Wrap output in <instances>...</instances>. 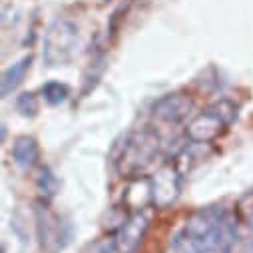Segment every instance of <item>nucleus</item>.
<instances>
[{
	"label": "nucleus",
	"mask_w": 253,
	"mask_h": 253,
	"mask_svg": "<svg viewBox=\"0 0 253 253\" xmlns=\"http://www.w3.org/2000/svg\"><path fill=\"white\" fill-rule=\"evenodd\" d=\"M192 108H194L192 98L181 94V92H175V94H168V96H164L162 100L156 102L154 116L162 122L175 124V122H181L183 118H187V114L192 112Z\"/></svg>",
	"instance_id": "7"
},
{
	"label": "nucleus",
	"mask_w": 253,
	"mask_h": 253,
	"mask_svg": "<svg viewBox=\"0 0 253 253\" xmlns=\"http://www.w3.org/2000/svg\"><path fill=\"white\" fill-rule=\"evenodd\" d=\"M16 108H18V112L22 114V116H28V118H32V116H36V112H38V102H36V96L34 94H22V96H18V100H16Z\"/></svg>",
	"instance_id": "16"
},
{
	"label": "nucleus",
	"mask_w": 253,
	"mask_h": 253,
	"mask_svg": "<svg viewBox=\"0 0 253 253\" xmlns=\"http://www.w3.org/2000/svg\"><path fill=\"white\" fill-rule=\"evenodd\" d=\"M30 64H32V58L30 56H24V58H20L16 62V64H12L10 68L4 70V74H2V96L12 94L20 86V82L24 80Z\"/></svg>",
	"instance_id": "11"
},
{
	"label": "nucleus",
	"mask_w": 253,
	"mask_h": 253,
	"mask_svg": "<svg viewBox=\"0 0 253 253\" xmlns=\"http://www.w3.org/2000/svg\"><path fill=\"white\" fill-rule=\"evenodd\" d=\"M104 2H112V0H104Z\"/></svg>",
	"instance_id": "17"
},
{
	"label": "nucleus",
	"mask_w": 253,
	"mask_h": 253,
	"mask_svg": "<svg viewBox=\"0 0 253 253\" xmlns=\"http://www.w3.org/2000/svg\"><path fill=\"white\" fill-rule=\"evenodd\" d=\"M154 185V206L168 208L171 206L181 192V171L175 164H166L152 177Z\"/></svg>",
	"instance_id": "3"
},
{
	"label": "nucleus",
	"mask_w": 253,
	"mask_h": 253,
	"mask_svg": "<svg viewBox=\"0 0 253 253\" xmlns=\"http://www.w3.org/2000/svg\"><path fill=\"white\" fill-rule=\"evenodd\" d=\"M12 158H14V164L22 169L34 168L38 164V158H40V150H38L36 140L28 138V136L18 138L12 146Z\"/></svg>",
	"instance_id": "10"
},
{
	"label": "nucleus",
	"mask_w": 253,
	"mask_h": 253,
	"mask_svg": "<svg viewBox=\"0 0 253 253\" xmlns=\"http://www.w3.org/2000/svg\"><path fill=\"white\" fill-rule=\"evenodd\" d=\"M223 211H225V210L215 208V206H213V208H206V210H202V211H198V213L192 215V219L187 221L185 229L192 233L194 237H198L200 243H202V239L213 229V225H215L217 219L223 215Z\"/></svg>",
	"instance_id": "9"
},
{
	"label": "nucleus",
	"mask_w": 253,
	"mask_h": 253,
	"mask_svg": "<svg viewBox=\"0 0 253 253\" xmlns=\"http://www.w3.org/2000/svg\"><path fill=\"white\" fill-rule=\"evenodd\" d=\"M58 185H60V183H58L56 175L52 173V169H50V168H42L40 173H38V189L42 192V196L54 198L56 192H58Z\"/></svg>",
	"instance_id": "14"
},
{
	"label": "nucleus",
	"mask_w": 253,
	"mask_h": 253,
	"mask_svg": "<svg viewBox=\"0 0 253 253\" xmlns=\"http://www.w3.org/2000/svg\"><path fill=\"white\" fill-rule=\"evenodd\" d=\"M150 227V215L146 211H136L124 221L116 235V251L118 253H136L142 245L146 231Z\"/></svg>",
	"instance_id": "6"
},
{
	"label": "nucleus",
	"mask_w": 253,
	"mask_h": 253,
	"mask_svg": "<svg viewBox=\"0 0 253 253\" xmlns=\"http://www.w3.org/2000/svg\"><path fill=\"white\" fill-rule=\"evenodd\" d=\"M124 206L128 208L132 213L144 211L150 204H154V185L150 177H136L128 183L124 192Z\"/></svg>",
	"instance_id": "8"
},
{
	"label": "nucleus",
	"mask_w": 253,
	"mask_h": 253,
	"mask_svg": "<svg viewBox=\"0 0 253 253\" xmlns=\"http://www.w3.org/2000/svg\"><path fill=\"white\" fill-rule=\"evenodd\" d=\"M70 90L66 84H60V82H48L42 86V96L50 106H58L62 102H66Z\"/></svg>",
	"instance_id": "13"
},
{
	"label": "nucleus",
	"mask_w": 253,
	"mask_h": 253,
	"mask_svg": "<svg viewBox=\"0 0 253 253\" xmlns=\"http://www.w3.org/2000/svg\"><path fill=\"white\" fill-rule=\"evenodd\" d=\"M237 217L253 231V194H247L237 204Z\"/></svg>",
	"instance_id": "15"
},
{
	"label": "nucleus",
	"mask_w": 253,
	"mask_h": 253,
	"mask_svg": "<svg viewBox=\"0 0 253 253\" xmlns=\"http://www.w3.org/2000/svg\"><path fill=\"white\" fill-rule=\"evenodd\" d=\"M78 40H80V32L74 20L56 18L44 34V48H42L44 62L52 68L68 64L76 54Z\"/></svg>",
	"instance_id": "2"
},
{
	"label": "nucleus",
	"mask_w": 253,
	"mask_h": 253,
	"mask_svg": "<svg viewBox=\"0 0 253 253\" xmlns=\"http://www.w3.org/2000/svg\"><path fill=\"white\" fill-rule=\"evenodd\" d=\"M160 144V134L152 128H144L140 132L130 134L116 160L118 173L126 177H138L140 173H144L154 164Z\"/></svg>",
	"instance_id": "1"
},
{
	"label": "nucleus",
	"mask_w": 253,
	"mask_h": 253,
	"mask_svg": "<svg viewBox=\"0 0 253 253\" xmlns=\"http://www.w3.org/2000/svg\"><path fill=\"white\" fill-rule=\"evenodd\" d=\"M166 253H202V243L187 229H183L177 235H173V239L169 241Z\"/></svg>",
	"instance_id": "12"
},
{
	"label": "nucleus",
	"mask_w": 253,
	"mask_h": 253,
	"mask_svg": "<svg viewBox=\"0 0 253 253\" xmlns=\"http://www.w3.org/2000/svg\"><path fill=\"white\" fill-rule=\"evenodd\" d=\"M237 239V221L229 211L217 219L213 229L202 239V253H231Z\"/></svg>",
	"instance_id": "4"
},
{
	"label": "nucleus",
	"mask_w": 253,
	"mask_h": 253,
	"mask_svg": "<svg viewBox=\"0 0 253 253\" xmlns=\"http://www.w3.org/2000/svg\"><path fill=\"white\" fill-rule=\"evenodd\" d=\"M227 122L221 118V114L211 106L210 110H206L204 114L196 116L192 122L187 124L185 128V136L196 142V144H208L211 140H215L225 128H227Z\"/></svg>",
	"instance_id": "5"
}]
</instances>
